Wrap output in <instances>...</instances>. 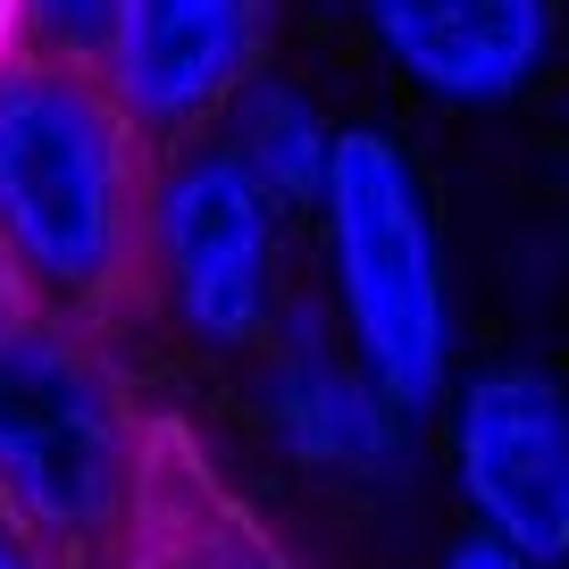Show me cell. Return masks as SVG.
<instances>
[{"label": "cell", "instance_id": "1", "mask_svg": "<svg viewBox=\"0 0 569 569\" xmlns=\"http://www.w3.org/2000/svg\"><path fill=\"white\" fill-rule=\"evenodd\" d=\"M0 251L26 302L84 336L151 310V142L92 59L0 68Z\"/></svg>", "mask_w": 569, "mask_h": 569}, {"label": "cell", "instance_id": "2", "mask_svg": "<svg viewBox=\"0 0 569 569\" xmlns=\"http://www.w3.org/2000/svg\"><path fill=\"white\" fill-rule=\"evenodd\" d=\"M142 427L101 336L42 302L0 310V519L42 569H118Z\"/></svg>", "mask_w": 569, "mask_h": 569}, {"label": "cell", "instance_id": "3", "mask_svg": "<svg viewBox=\"0 0 569 569\" xmlns=\"http://www.w3.org/2000/svg\"><path fill=\"white\" fill-rule=\"evenodd\" d=\"M319 251H327V319H336L343 352L369 369V386L427 427L452 393V268H445V227H436V193H427L419 160L386 126H336L319 177Z\"/></svg>", "mask_w": 569, "mask_h": 569}, {"label": "cell", "instance_id": "4", "mask_svg": "<svg viewBox=\"0 0 569 569\" xmlns=\"http://www.w3.org/2000/svg\"><path fill=\"white\" fill-rule=\"evenodd\" d=\"M284 210L218 134L151 151V310L201 360H251L284 310Z\"/></svg>", "mask_w": 569, "mask_h": 569}, {"label": "cell", "instance_id": "5", "mask_svg": "<svg viewBox=\"0 0 569 569\" xmlns=\"http://www.w3.org/2000/svg\"><path fill=\"white\" fill-rule=\"evenodd\" d=\"M445 469L469 536L569 569V386L545 360H478L445 393Z\"/></svg>", "mask_w": 569, "mask_h": 569}, {"label": "cell", "instance_id": "6", "mask_svg": "<svg viewBox=\"0 0 569 569\" xmlns=\"http://www.w3.org/2000/svg\"><path fill=\"white\" fill-rule=\"evenodd\" d=\"M277 0H118L101 34V84L142 126V142L218 134L227 101L268 68Z\"/></svg>", "mask_w": 569, "mask_h": 569}, {"label": "cell", "instance_id": "7", "mask_svg": "<svg viewBox=\"0 0 569 569\" xmlns=\"http://www.w3.org/2000/svg\"><path fill=\"white\" fill-rule=\"evenodd\" d=\"M251 360H260V419L293 469L327 486H393L410 469V419L369 386L319 302H284Z\"/></svg>", "mask_w": 569, "mask_h": 569}, {"label": "cell", "instance_id": "8", "mask_svg": "<svg viewBox=\"0 0 569 569\" xmlns=\"http://www.w3.org/2000/svg\"><path fill=\"white\" fill-rule=\"evenodd\" d=\"M352 9L377 59L445 109L519 101L561 42V0H352Z\"/></svg>", "mask_w": 569, "mask_h": 569}, {"label": "cell", "instance_id": "9", "mask_svg": "<svg viewBox=\"0 0 569 569\" xmlns=\"http://www.w3.org/2000/svg\"><path fill=\"white\" fill-rule=\"evenodd\" d=\"M118 569H302V561L193 427L151 410Z\"/></svg>", "mask_w": 569, "mask_h": 569}, {"label": "cell", "instance_id": "10", "mask_svg": "<svg viewBox=\"0 0 569 569\" xmlns=\"http://www.w3.org/2000/svg\"><path fill=\"white\" fill-rule=\"evenodd\" d=\"M218 142H227L284 210H310V201H319V177H327V151H336V126L319 118V101H310L302 84H284L277 68H260L227 101Z\"/></svg>", "mask_w": 569, "mask_h": 569}, {"label": "cell", "instance_id": "11", "mask_svg": "<svg viewBox=\"0 0 569 569\" xmlns=\"http://www.w3.org/2000/svg\"><path fill=\"white\" fill-rule=\"evenodd\" d=\"M18 9H26V51L101 59V34H109V9H118V0H18Z\"/></svg>", "mask_w": 569, "mask_h": 569}, {"label": "cell", "instance_id": "12", "mask_svg": "<svg viewBox=\"0 0 569 569\" xmlns=\"http://www.w3.org/2000/svg\"><path fill=\"white\" fill-rule=\"evenodd\" d=\"M436 569H528V561H519V552H502V545H486V536H452V545H445V561H436Z\"/></svg>", "mask_w": 569, "mask_h": 569}, {"label": "cell", "instance_id": "13", "mask_svg": "<svg viewBox=\"0 0 569 569\" xmlns=\"http://www.w3.org/2000/svg\"><path fill=\"white\" fill-rule=\"evenodd\" d=\"M18 51H26V9H18V0H0V68H9Z\"/></svg>", "mask_w": 569, "mask_h": 569}, {"label": "cell", "instance_id": "14", "mask_svg": "<svg viewBox=\"0 0 569 569\" xmlns=\"http://www.w3.org/2000/svg\"><path fill=\"white\" fill-rule=\"evenodd\" d=\"M0 569H42V561H34V552H26V545H18V528H9V519H0Z\"/></svg>", "mask_w": 569, "mask_h": 569}, {"label": "cell", "instance_id": "15", "mask_svg": "<svg viewBox=\"0 0 569 569\" xmlns=\"http://www.w3.org/2000/svg\"><path fill=\"white\" fill-rule=\"evenodd\" d=\"M9 302H26V284H18V268H9V251H0V310Z\"/></svg>", "mask_w": 569, "mask_h": 569}]
</instances>
